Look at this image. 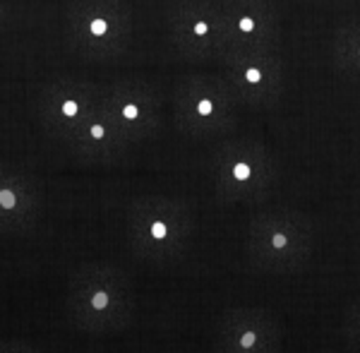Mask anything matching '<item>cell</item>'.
Returning a JSON list of instances; mask_svg holds the SVG:
<instances>
[{"mask_svg": "<svg viewBox=\"0 0 360 353\" xmlns=\"http://www.w3.org/2000/svg\"><path fill=\"white\" fill-rule=\"evenodd\" d=\"M221 75L236 89L243 106L271 108L276 106L286 86V63L278 49L262 51H229L219 58Z\"/></svg>", "mask_w": 360, "mask_h": 353, "instance_id": "9", "label": "cell"}, {"mask_svg": "<svg viewBox=\"0 0 360 353\" xmlns=\"http://www.w3.org/2000/svg\"><path fill=\"white\" fill-rule=\"evenodd\" d=\"M224 53L278 49L281 13L274 0H224Z\"/></svg>", "mask_w": 360, "mask_h": 353, "instance_id": "12", "label": "cell"}, {"mask_svg": "<svg viewBox=\"0 0 360 353\" xmlns=\"http://www.w3.org/2000/svg\"><path fill=\"white\" fill-rule=\"evenodd\" d=\"M63 147H68V152L84 164H113L123 159L132 142L103 103Z\"/></svg>", "mask_w": 360, "mask_h": 353, "instance_id": "14", "label": "cell"}, {"mask_svg": "<svg viewBox=\"0 0 360 353\" xmlns=\"http://www.w3.org/2000/svg\"><path fill=\"white\" fill-rule=\"evenodd\" d=\"M135 281L111 262H82L68 276L65 317L84 334H118L135 322Z\"/></svg>", "mask_w": 360, "mask_h": 353, "instance_id": "1", "label": "cell"}, {"mask_svg": "<svg viewBox=\"0 0 360 353\" xmlns=\"http://www.w3.org/2000/svg\"><path fill=\"white\" fill-rule=\"evenodd\" d=\"M106 86L84 79H53L37 91V120L56 142L65 144L103 106Z\"/></svg>", "mask_w": 360, "mask_h": 353, "instance_id": "8", "label": "cell"}, {"mask_svg": "<svg viewBox=\"0 0 360 353\" xmlns=\"http://www.w3.org/2000/svg\"><path fill=\"white\" fill-rule=\"evenodd\" d=\"M317 231L305 212L266 207L250 217L245 231L248 264L259 274L288 276L312 262Z\"/></svg>", "mask_w": 360, "mask_h": 353, "instance_id": "3", "label": "cell"}, {"mask_svg": "<svg viewBox=\"0 0 360 353\" xmlns=\"http://www.w3.org/2000/svg\"><path fill=\"white\" fill-rule=\"evenodd\" d=\"M0 353H37V349L25 339H5L3 346H0Z\"/></svg>", "mask_w": 360, "mask_h": 353, "instance_id": "17", "label": "cell"}, {"mask_svg": "<svg viewBox=\"0 0 360 353\" xmlns=\"http://www.w3.org/2000/svg\"><path fill=\"white\" fill-rule=\"evenodd\" d=\"M332 65L344 77L360 82V20L336 29L332 37Z\"/></svg>", "mask_w": 360, "mask_h": 353, "instance_id": "15", "label": "cell"}, {"mask_svg": "<svg viewBox=\"0 0 360 353\" xmlns=\"http://www.w3.org/2000/svg\"><path fill=\"white\" fill-rule=\"evenodd\" d=\"M171 101L176 127L190 140L229 137L243 106L224 75H190L178 79Z\"/></svg>", "mask_w": 360, "mask_h": 353, "instance_id": "6", "label": "cell"}, {"mask_svg": "<svg viewBox=\"0 0 360 353\" xmlns=\"http://www.w3.org/2000/svg\"><path fill=\"white\" fill-rule=\"evenodd\" d=\"M197 214L190 200L139 195L127 202L125 240L137 259L168 267L185 257L195 240Z\"/></svg>", "mask_w": 360, "mask_h": 353, "instance_id": "2", "label": "cell"}, {"mask_svg": "<svg viewBox=\"0 0 360 353\" xmlns=\"http://www.w3.org/2000/svg\"><path fill=\"white\" fill-rule=\"evenodd\" d=\"M166 27L168 44L183 60H219L226 49L224 0H173Z\"/></svg>", "mask_w": 360, "mask_h": 353, "instance_id": "7", "label": "cell"}, {"mask_svg": "<svg viewBox=\"0 0 360 353\" xmlns=\"http://www.w3.org/2000/svg\"><path fill=\"white\" fill-rule=\"evenodd\" d=\"M41 212V183L20 166L5 164L0 173V231L5 238H22L34 231Z\"/></svg>", "mask_w": 360, "mask_h": 353, "instance_id": "13", "label": "cell"}, {"mask_svg": "<svg viewBox=\"0 0 360 353\" xmlns=\"http://www.w3.org/2000/svg\"><path fill=\"white\" fill-rule=\"evenodd\" d=\"M212 181L221 205H259L274 193L278 161L259 137H233L214 149Z\"/></svg>", "mask_w": 360, "mask_h": 353, "instance_id": "4", "label": "cell"}, {"mask_svg": "<svg viewBox=\"0 0 360 353\" xmlns=\"http://www.w3.org/2000/svg\"><path fill=\"white\" fill-rule=\"evenodd\" d=\"M341 334H344L346 346L353 353H360V296L351 298L344 308V320H341Z\"/></svg>", "mask_w": 360, "mask_h": 353, "instance_id": "16", "label": "cell"}, {"mask_svg": "<svg viewBox=\"0 0 360 353\" xmlns=\"http://www.w3.org/2000/svg\"><path fill=\"white\" fill-rule=\"evenodd\" d=\"M103 103L132 144L159 135L164 123V99L156 84L144 79H120L106 86Z\"/></svg>", "mask_w": 360, "mask_h": 353, "instance_id": "11", "label": "cell"}, {"mask_svg": "<svg viewBox=\"0 0 360 353\" xmlns=\"http://www.w3.org/2000/svg\"><path fill=\"white\" fill-rule=\"evenodd\" d=\"M135 34L132 8L125 0H70L63 15V37L84 60H115Z\"/></svg>", "mask_w": 360, "mask_h": 353, "instance_id": "5", "label": "cell"}, {"mask_svg": "<svg viewBox=\"0 0 360 353\" xmlns=\"http://www.w3.org/2000/svg\"><path fill=\"white\" fill-rule=\"evenodd\" d=\"M286 327L262 305H231L219 315L212 353H283Z\"/></svg>", "mask_w": 360, "mask_h": 353, "instance_id": "10", "label": "cell"}]
</instances>
